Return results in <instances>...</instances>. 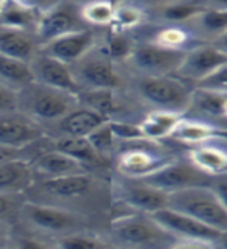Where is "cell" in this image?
<instances>
[{"label": "cell", "mask_w": 227, "mask_h": 249, "mask_svg": "<svg viewBox=\"0 0 227 249\" xmlns=\"http://www.w3.org/2000/svg\"><path fill=\"white\" fill-rule=\"evenodd\" d=\"M226 62L227 54L215 44L199 42L185 52L182 64L175 76L190 84L192 88H196L201 81H204L209 75H212Z\"/></svg>", "instance_id": "obj_14"}, {"label": "cell", "mask_w": 227, "mask_h": 249, "mask_svg": "<svg viewBox=\"0 0 227 249\" xmlns=\"http://www.w3.org/2000/svg\"><path fill=\"white\" fill-rule=\"evenodd\" d=\"M33 72L30 62L16 59L0 53V83L10 86L14 90H20L27 84L33 83Z\"/></svg>", "instance_id": "obj_30"}, {"label": "cell", "mask_w": 227, "mask_h": 249, "mask_svg": "<svg viewBox=\"0 0 227 249\" xmlns=\"http://www.w3.org/2000/svg\"><path fill=\"white\" fill-rule=\"evenodd\" d=\"M72 67L73 76L80 89H115L119 90L123 78L119 70V62L114 61L105 45H95L93 49L76 61Z\"/></svg>", "instance_id": "obj_9"}, {"label": "cell", "mask_w": 227, "mask_h": 249, "mask_svg": "<svg viewBox=\"0 0 227 249\" xmlns=\"http://www.w3.org/2000/svg\"><path fill=\"white\" fill-rule=\"evenodd\" d=\"M49 134L42 124L30 119L22 111L0 114V145L27 150L28 146L42 140Z\"/></svg>", "instance_id": "obj_15"}, {"label": "cell", "mask_w": 227, "mask_h": 249, "mask_svg": "<svg viewBox=\"0 0 227 249\" xmlns=\"http://www.w3.org/2000/svg\"><path fill=\"white\" fill-rule=\"evenodd\" d=\"M132 89L136 95L151 109H168V111L187 114L194 88L179 80L175 75H136Z\"/></svg>", "instance_id": "obj_6"}, {"label": "cell", "mask_w": 227, "mask_h": 249, "mask_svg": "<svg viewBox=\"0 0 227 249\" xmlns=\"http://www.w3.org/2000/svg\"><path fill=\"white\" fill-rule=\"evenodd\" d=\"M72 2H75V3H78V5H84V3L90 2V0H72Z\"/></svg>", "instance_id": "obj_50"}, {"label": "cell", "mask_w": 227, "mask_h": 249, "mask_svg": "<svg viewBox=\"0 0 227 249\" xmlns=\"http://www.w3.org/2000/svg\"><path fill=\"white\" fill-rule=\"evenodd\" d=\"M13 238H14L13 223L0 221V249L13 246Z\"/></svg>", "instance_id": "obj_44"}, {"label": "cell", "mask_w": 227, "mask_h": 249, "mask_svg": "<svg viewBox=\"0 0 227 249\" xmlns=\"http://www.w3.org/2000/svg\"><path fill=\"white\" fill-rule=\"evenodd\" d=\"M109 189H111L112 204L119 207L154 213L156 210L168 206V193L156 189L142 178L119 175L111 181Z\"/></svg>", "instance_id": "obj_10"}, {"label": "cell", "mask_w": 227, "mask_h": 249, "mask_svg": "<svg viewBox=\"0 0 227 249\" xmlns=\"http://www.w3.org/2000/svg\"><path fill=\"white\" fill-rule=\"evenodd\" d=\"M49 139H50V146L69 154L70 158L81 162L83 165H86L90 171L97 168H105L109 163V159L103 158V156L92 146L87 137H70V136L50 137L49 136Z\"/></svg>", "instance_id": "obj_24"}, {"label": "cell", "mask_w": 227, "mask_h": 249, "mask_svg": "<svg viewBox=\"0 0 227 249\" xmlns=\"http://www.w3.org/2000/svg\"><path fill=\"white\" fill-rule=\"evenodd\" d=\"M215 45L227 54V33H226L224 36H221L220 39H218V41L215 42Z\"/></svg>", "instance_id": "obj_45"}, {"label": "cell", "mask_w": 227, "mask_h": 249, "mask_svg": "<svg viewBox=\"0 0 227 249\" xmlns=\"http://www.w3.org/2000/svg\"><path fill=\"white\" fill-rule=\"evenodd\" d=\"M148 184H151L156 189L165 192L168 195L175 192H181L190 187L198 185H210L212 184V178L202 173L189 159H173L168 162L167 165H163L154 173L148 175L145 178Z\"/></svg>", "instance_id": "obj_13"}, {"label": "cell", "mask_w": 227, "mask_h": 249, "mask_svg": "<svg viewBox=\"0 0 227 249\" xmlns=\"http://www.w3.org/2000/svg\"><path fill=\"white\" fill-rule=\"evenodd\" d=\"M103 187L106 185L93 171H86V173L61 178L36 179L25 196L28 199L66 207L84 215V204L90 202L92 206H95L101 199Z\"/></svg>", "instance_id": "obj_1"}, {"label": "cell", "mask_w": 227, "mask_h": 249, "mask_svg": "<svg viewBox=\"0 0 227 249\" xmlns=\"http://www.w3.org/2000/svg\"><path fill=\"white\" fill-rule=\"evenodd\" d=\"M84 28L90 27H87L81 16V5L72 2V0H61L52 10L41 14L36 27V37L39 45H44L59 36Z\"/></svg>", "instance_id": "obj_12"}, {"label": "cell", "mask_w": 227, "mask_h": 249, "mask_svg": "<svg viewBox=\"0 0 227 249\" xmlns=\"http://www.w3.org/2000/svg\"><path fill=\"white\" fill-rule=\"evenodd\" d=\"M128 35L129 33H114V31H111V35H109L107 41L105 44V49L117 62L126 61L137 42L134 39H131Z\"/></svg>", "instance_id": "obj_36"}, {"label": "cell", "mask_w": 227, "mask_h": 249, "mask_svg": "<svg viewBox=\"0 0 227 249\" xmlns=\"http://www.w3.org/2000/svg\"><path fill=\"white\" fill-rule=\"evenodd\" d=\"M115 6L109 0H90L81 5V16L87 27H111Z\"/></svg>", "instance_id": "obj_34"}, {"label": "cell", "mask_w": 227, "mask_h": 249, "mask_svg": "<svg viewBox=\"0 0 227 249\" xmlns=\"http://www.w3.org/2000/svg\"><path fill=\"white\" fill-rule=\"evenodd\" d=\"M187 50H171L156 45L150 41L136 42L128 59L124 61L136 75L165 76L176 75L181 67Z\"/></svg>", "instance_id": "obj_11"}, {"label": "cell", "mask_w": 227, "mask_h": 249, "mask_svg": "<svg viewBox=\"0 0 227 249\" xmlns=\"http://www.w3.org/2000/svg\"><path fill=\"white\" fill-rule=\"evenodd\" d=\"M25 158L28 159V148L27 150H17V148H10L5 145H0V163L10 162L14 159Z\"/></svg>", "instance_id": "obj_41"}, {"label": "cell", "mask_w": 227, "mask_h": 249, "mask_svg": "<svg viewBox=\"0 0 227 249\" xmlns=\"http://www.w3.org/2000/svg\"><path fill=\"white\" fill-rule=\"evenodd\" d=\"M5 2H6V0H0V6H2V5H3Z\"/></svg>", "instance_id": "obj_51"}, {"label": "cell", "mask_w": 227, "mask_h": 249, "mask_svg": "<svg viewBox=\"0 0 227 249\" xmlns=\"http://www.w3.org/2000/svg\"><path fill=\"white\" fill-rule=\"evenodd\" d=\"M53 246L67 249H89V248H107L112 246L111 240L92 229H81L53 241Z\"/></svg>", "instance_id": "obj_33"}, {"label": "cell", "mask_w": 227, "mask_h": 249, "mask_svg": "<svg viewBox=\"0 0 227 249\" xmlns=\"http://www.w3.org/2000/svg\"><path fill=\"white\" fill-rule=\"evenodd\" d=\"M168 207L193 216L218 232H227V209L210 185L190 187L168 195Z\"/></svg>", "instance_id": "obj_7"}, {"label": "cell", "mask_w": 227, "mask_h": 249, "mask_svg": "<svg viewBox=\"0 0 227 249\" xmlns=\"http://www.w3.org/2000/svg\"><path fill=\"white\" fill-rule=\"evenodd\" d=\"M25 193H3L0 192V221H17L22 204L25 202Z\"/></svg>", "instance_id": "obj_37"}, {"label": "cell", "mask_w": 227, "mask_h": 249, "mask_svg": "<svg viewBox=\"0 0 227 249\" xmlns=\"http://www.w3.org/2000/svg\"><path fill=\"white\" fill-rule=\"evenodd\" d=\"M41 13L31 10L27 5H23L17 0H6L0 6V25L27 30L36 33V27Z\"/></svg>", "instance_id": "obj_28"}, {"label": "cell", "mask_w": 227, "mask_h": 249, "mask_svg": "<svg viewBox=\"0 0 227 249\" xmlns=\"http://www.w3.org/2000/svg\"><path fill=\"white\" fill-rule=\"evenodd\" d=\"M187 159L209 178L223 176L227 173V140H210L190 146Z\"/></svg>", "instance_id": "obj_21"}, {"label": "cell", "mask_w": 227, "mask_h": 249, "mask_svg": "<svg viewBox=\"0 0 227 249\" xmlns=\"http://www.w3.org/2000/svg\"><path fill=\"white\" fill-rule=\"evenodd\" d=\"M39 49L41 45L33 31L0 25V53L2 54L30 62Z\"/></svg>", "instance_id": "obj_23"}, {"label": "cell", "mask_w": 227, "mask_h": 249, "mask_svg": "<svg viewBox=\"0 0 227 249\" xmlns=\"http://www.w3.org/2000/svg\"><path fill=\"white\" fill-rule=\"evenodd\" d=\"M30 67L31 72H33L35 81L37 83L72 92L76 93V95L81 90L73 76L72 67L66 64V62L47 54L41 49L35 54V58L30 61Z\"/></svg>", "instance_id": "obj_17"}, {"label": "cell", "mask_w": 227, "mask_h": 249, "mask_svg": "<svg viewBox=\"0 0 227 249\" xmlns=\"http://www.w3.org/2000/svg\"><path fill=\"white\" fill-rule=\"evenodd\" d=\"M148 41L171 50H189L190 47L199 44L185 25H173V23L160 25Z\"/></svg>", "instance_id": "obj_29"}, {"label": "cell", "mask_w": 227, "mask_h": 249, "mask_svg": "<svg viewBox=\"0 0 227 249\" xmlns=\"http://www.w3.org/2000/svg\"><path fill=\"white\" fill-rule=\"evenodd\" d=\"M109 119L93 109L78 103L72 111L67 112L59 120L52 123V131H47L50 137L70 136V137H87L90 132L98 128L101 123Z\"/></svg>", "instance_id": "obj_20"}, {"label": "cell", "mask_w": 227, "mask_h": 249, "mask_svg": "<svg viewBox=\"0 0 227 249\" xmlns=\"http://www.w3.org/2000/svg\"><path fill=\"white\" fill-rule=\"evenodd\" d=\"M111 126H112V131H114V136L117 139V143L142 137L139 123H131V122H126L123 119H112L111 120Z\"/></svg>", "instance_id": "obj_38"}, {"label": "cell", "mask_w": 227, "mask_h": 249, "mask_svg": "<svg viewBox=\"0 0 227 249\" xmlns=\"http://www.w3.org/2000/svg\"><path fill=\"white\" fill-rule=\"evenodd\" d=\"M156 3L160 6H165V5H170V3H175V2H184V0H154ZM206 3H207V0H206Z\"/></svg>", "instance_id": "obj_48"}, {"label": "cell", "mask_w": 227, "mask_h": 249, "mask_svg": "<svg viewBox=\"0 0 227 249\" xmlns=\"http://www.w3.org/2000/svg\"><path fill=\"white\" fill-rule=\"evenodd\" d=\"M35 181L36 175L28 159L20 158L0 163V192L27 193Z\"/></svg>", "instance_id": "obj_25"}, {"label": "cell", "mask_w": 227, "mask_h": 249, "mask_svg": "<svg viewBox=\"0 0 227 249\" xmlns=\"http://www.w3.org/2000/svg\"><path fill=\"white\" fill-rule=\"evenodd\" d=\"M124 209V207H122ZM112 216L109 235L112 246L122 248H173L175 238L154 220L151 213L124 209Z\"/></svg>", "instance_id": "obj_2"}, {"label": "cell", "mask_w": 227, "mask_h": 249, "mask_svg": "<svg viewBox=\"0 0 227 249\" xmlns=\"http://www.w3.org/2000/svg\"><path fill=\"white\" fill-rule=\"evenodd\" d=\"M148 14L142 6L134 2H123L122 5L115 6L114 19L111 23V31L114 33H131L145 25Z\"/></svg>", "instance_id": "obj_31"}, {"label": "cell", "mask_w": 227, "mask_h": 249, "mask_svg": "<svg viewBox=\"0 0 227 249\" xmlns=\"http://www.w3.org/2000/svg\"><path fill=\"white\" fill-rule=\"evenodd\" d=\"M87 139L92 143V146L95 148L103 158H106L109 160L114 158L115 148H117V139L114 136L111 120L101 123L98 128H95L90 132V134L87 136Z\"/></svg>", "instance_id": "obj_35"}, {"label": "cell", "mask_w": 227, "mask_h": 249, "mask_svg": "<svg viewBox=\"0 0 227 249\" xmlns=\"http://www.w3.org/2000/svg\"><path fill=\"white\" fill-rule=\"evenodd\" d=\"M207 5L224 8V10H227V0H207Z\"/></svg>", "instance_id": "obj_46"}, {"label": "cell", "mask_w": 227, "mask_h": 249, "mask_svg": "<svg viewBox=\"0 0 227 249\" xmlns=\"http://www.w3.org/2000/svg\"><path fill=\"white\" fill-rule=\"evenodd\" d=\"M19 109V92L10 86L0 83V114L13 112Z\"/></svg>", "instance_id": "obj_40"}, {"label": "cell", "mask_w": 227, "mask_h": 249, "mask_svg": "<svg viewBox=\"0 0 227 249\" xmlns=\"http://www.w3.org/2000/svg\"><path fill=\"white\" fill-rule=\"evenodd\" d=\"M31 167L35 170L36 179H50V178H61L69 175H78L90 171L81 162L70 158L69 154L62 153L56 148L50 146V139L47 136L41 145V151L36 153L30 159Z\"/></svg>", "instance_id": "obj_16"}, {"label": "cell", "mask_w": 227, "mask_h": 249, "mask_svg": "<svg viewBox=\"0 0 227 249\" xmlns=\"http://www.w3.org/2000/svg\"><path fill=\"white\" fill-rule=\"evenodd\" d=\"M78 100L81 105L100 112L109 120L117 119L122 103L119 90L115 89H81L78 92Z\"/></svg>", "instance_id": "obj_27"}, {"label": "cell", "mask_w": 227, "mask_h": 249, "mask_svg": "<svg viewBox=\"0 0 227 249\" xmlns=\"http://www.w3.org/2000/svg\"><path fill=\"white\" fill-rule=\"evenodd\" d=\"M17 221L28 232L39 237H64L75 231L87 229L86 215L66 207L47 204L33 199H25L20 207Z\"/></svg>", "instance_id": "obj_3"}, {"label": "cell", "mask_w": 227, "mask_h": 249, "mask_svg": "<svg viewBox=\"0 0 227 249\" xmlns=\"http://www.w3.org/2000/svg\"><path fill=\"white\" fill-rule=\"evenodd\" d=\"M173 142L185 146H194L210 140H227V128L215 122L194 115H184L179 120L173 134L170 137Z\"/></svg>", "instance_id": "obj_19"}, {"label": "cell", "mask_w": 227, "mask_h": 249, "mask_svg": "<svg viewBox=\"0 0 227 249\" xmlns=\"http://www.w3.org/2000/svg\"><path fill=\"white\" fill-rule=\"evenodd\" d=\"M115 171L129 178H145L154 173L177 156L163 146L162 142L139 137L117 143Z\"/></svg>", "instance_id": "obj_5"}, {"label": "cell", "mask_w": 227, "mask_h": 249, "mask_svg": "<svg viewBox=\"0 0 227 249\" xmlns=\"http://www.w3.org/2000/svg\"><path fill=\"white\" fill-rule=\"evenodd\" d=\"M109 2H111L114 6H119V5H122L123 2H126V0H109Z\"/></svg>", "instance_id": "obj_49"}, {"label": "cell", "mask_w": 227, "mask_h": 249, "mask_svg": "<svg viewBox=\"0 0 227 249\" xmlns=\"http://www.w3.org/2000/svg\"><path fill=\"white\" fill-rule=\"evenodd\" d=\"M210 187H212L213 192L216 193V196L220 198V201L223 202V206L227 209V173L223 175V176L213 178Z\"/></svg>", "instance_id": "obj_42"}, {"label": "cell", "mask_w": 227, "mask_h": 249, "mask_svg": "<svg viewBox=\"0 0 227 249\" xmlns=\"http://www.w3.org/2000/svg\"><path fill=\"white\" fill-rule=\"evenodd\" d=\"M216 248H227V232H223L216 240Z\"/></svg>", "instance_id": "obj_47"}, {"label": "cell", "mask_w": 227, "mask_h": 249, "mask_svg": "<svg viewBox=\"0 0 227 249\" xmlns=\"http://www.w3.org/2000/svg\"><path fill=\"white\" fill-rule=\"evenodd\" d=\"M207 3L201 0H184L175 2L165 6H160L159 18L163 23H173V25H185L196 16Z\"/></svg>", "instance_id": "obj_32"}, {"label": "cell", "mask_w": 227, "mask_h": 249, "mask_svg": "<svg viewBox=\"0 0 227 249\" xmlns=\"http://www.w3.org/2000/svg\"><path fill=\"white\" fill-rule=\"evenodd\" d=\"M97 44L98 42L95 31L92 28H84L53 39V41L41 45V50L53 58L66 62V64L72 66L83 56H86Z\"/></svg>", "instance_id": "obj_18"}, {"label": "cell", "mask_w": 227, "mask_h": 249, "mask_svg": "<svg viewBox=\"0 0 227 249\" xmlns=\"http://www.w3.org/2000/svg\"><path fill=\"white\" fill-rule=\"evenodd\" d=\"M151 215L175 238L173 248H216V240L221 235V232L168 206Z\"/></svg>", "instance_id": "obj_8"}, {"label": "cell", "mask_w": 227, "mask_h": 249, "mask_svg": "<svg viewBox=\"0 0 227 249\" xmlns=\"http://www.w3.org/2000/svg\"><path fill=\"white\" fill-rule=\"evenodd\" d=\"M17 2L27 5L28 8H31V10L44 14L45 11L52 10L54 5H58L61 0H17Z\"/></svg>", "instance_id": "obj_43"}, {"label": "cell", "mask_w": 227, "mask_h": 249, "mask_svg": "<svg viewBox=\"0 0 227 249\" xmlns=\"http://www.w3.org/2000/svg\"><path fill=\"white\" fill-rule=\"evenodd\" d=\"M185 114L168 111V109H151L150 112L143 115V119L139 122V128L142 132V137L154 140V142H163L170 139L179 120Z\"/></svg>", "instance_id": "obj_26"}, {"label": "cell", "mask_w": 227, "mask_h": 249, "mask_svg": "<svg viewBox=\"0 0 227 249\" xmlns=\"http://www.w3.org/2000/svg\"><path fill=\"white\" fill-rule=\"evenodd\" d=\"M196 88L227 93V62L220 69H216L212 75H209L204 81H201Z\"/></svg>", "instance_id": "obj_39"}, {"label": "cell", "mask_w": 227, "mask_h": 249, "mask_svg": "<svg viewBox=\"0 0 227 249\" xmlns=\"http://www.w3.org/2000/svg\"><path fill=\"white\" fill-rule=\"evenodd\" d=\"M198 42L215 44L227 33V10L206 5L194 18L185 23Z\"/></svg>", "instance_id": "obj_22"}, {"label": "cell", "mask_w": 227, "mask_h": 249, "mask_svg": "<svg viewBox=\"0 0 227 249\" xmlns=\"http://www.w3.org/2000/svg\"><path fill=\"white\" fill-rule=\"evenodd\" d=\"M80 103L76 93L45 86L37 81L19 90V111L27 114L44 129L59 120Z\"/></svg>", "instance_id": "obj_4"}]
</instances>
